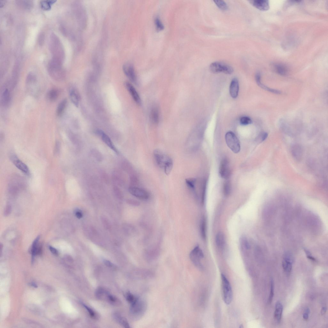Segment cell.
Instances as JSON below:
<instances>
[{
  "label": "cell",
  "instance_id": "2e32d148",
  "mask_svg": "<svg viewBox=\"0 0 328 328\" xmlns=\"http://www.w3.org/2000/svg\"><path fill=\"white\" fill-rule=\"evenodd\" d=\"M249 2L254 7L261 11H267L270 8L269 2L266 0H254Z\"/></svg>",
  "mask_w": 328,
  "mask_h": 328
},
{
  "label": "cell",
  "instance_id": "ffe728a7",
  "mask_svg": "<svg viewBox=\"0 0 328 328\" xmlns=\"http://www.w3.org/2000/svg\"><path fill=\"white\" fill-rule=\"evenodd\" d=\"M150 118L151 121L153 124H158L159 121V112L158 107L154 106L152 107L150 113Z\"/></svg>",
  "mask_w": 328,
  "mask_h": 328
},
{
  "label": "cell",
  "instance_id": "8992f818",
  "mask_svg": "<svg viewBox=\"0 0 328 328\" xmlns=\"http://www.w3.org/2000/svg\"><path fill=\"white\" fill-rule=\"evenodd\" d=\"M38 84V80L35 75L32 73H29L27 77L26 84L30 94L33 96L38 94L39 91Z\"/></svg>",
  "mask_w": 328,
  "mask_h": 328
},
{
  "label": "cell",
  "instance_id": "9a60e30c",
  "mask_svg": "<svg viewBox=\"0 0 328 328\" xmlns=\"http://www.w3.org/2000/svg\"><path fill=\"white\" fill-rule=\"evenodd\" d=\"M125 87L129 92L133 100L138 105H141V100L139 94L134 87L129 82H126L125 84Z\"/></svg>",
  "mask_w": 328,
  "mask_h": 328
},
{
  "label": "cell",
  "instance_id": "52a82bcc",
  "mask_svg": "<svg viewBox=\"0 0 328 328\" xmlns=\"http://www.w3.org/2000/svg\"><path fill=\"white\" fill-rule=\"evenodd\" d=\"M189 257L193 264L200 269H202L201 260L204 258L203 251L198 246H196L191 251Z\"/></svg>",
  "mask_w": 328,
  "mask_h": 328
},
{
  "label": "cell",
  "instance_id": "8fae6325",
  "mask_svg": "<svg viewBox=\"0 0 328 328\" xmlns=\"http://www.w3.org/2000/svg\"><path fill=\"white\" fill-rule=\"evenodd\" d=\"M125 75L133 83L137 84V80L134 66L130 63H126L123 66Z\"/></svg>",
  "mask_w": 328,
  "mask_h": 328
},
{
  "label": "cell",
  "instance_id": "836d02e7",
  "mask_svg": "<svg viewBox=\"0 0 328 328\" xmlns=\"http://www.w3.org/2000/svg\"><path fill=\"white\" fill-rule=\"evenodd\" d=\"M173 166V162L172 159L170 158L167 161L165 166L163 170L166 174L167 175H169L171 172Z\"/></svg>",
  "mask_w": 328,
  "mask_h": 328
},
{
  "label": "cell",
  "instance_id": "6da1fadb",
  "mask_svg": "<svg viewBox=\"0 0 328 328\" xmlns=\"http://www.w3.org/2000/svg\"><path fill=\"white\" fill-rule=\"evenodd\" d=\"M49 48L52 59L62 63L65 56L64 49L60 39L54 33L50 36Z\"/></svg>",
  "mask_w": 328,
  "mask_h": 328
},
{
  "label": "cell",
  "instance_id": "f1b7e54d",
  "mask_svg": "<svg viewBox=\"0 0 328 328\" xmlns=\"http://www.w3.org/2000/svg\"><path fill=\"white\" fill-rule=\"evenodd\" d=\"M67 104V100L65 99L61 101L59 104L56 110V114L58 116H60L63 114Z\"/></svg>",
  "mask_w": 328,
  "mask_h": 328
},
{
  "label": "cell",
  "instance_id": "7bdbcfd3",
  "mask_svg": "<svg viewBox=\"0 0 328 328\" xmlns=\"http://www.w3.org/2000/svg\"><path fill=\"white\" fill-rule=\"evenodd\" d=\"M155 24L158 30H162L164 29V25L161 20L159 17H157L155 19Z\"/></svg>",
  "mask_w": 328,
  "mask_h": 328
},
{
  "label": "cell",
  "instance_id": "680465c9",
  "mask_svg": "<svg viewBox=\"0 0 328 328\" xmlns=\"http://www.w3.org/2000/svg\"><path fill=\"white\" fill-rule=\"evenodd\" d=\"M32 285H33V287H35V288H37V286L36 285V284H35V283H32Z\"/></svg>",
  "mask_w": 328,
  "mask_h": 328
},
{
  "label": "cell",
  "instance_id": "7a4b0ae2",
  "mask_svg": "<svg viewBox=\"0 0 328 328\" xmlns=\"http://www.w3.org/2000/svg\"><path fill=\"white\" fill-rule=\"evenodd\" d=\"M62 63L52 59L49 63L48 70L50 76L56 81H60L64 77Z\"/></svg>",
  "mask_w": 328,
  "mask_h": 328
},
{
  "label": "cell",
  "instance_id": "ac0fdd59",
  "mask_svg": "<svg viewBox=\"0 0 328 328\" xmlns=\"http://www.w3.org/2000/svg\"><path fill=\"white\" fill-rule=\"evenodd\" d=\"M239 90L238 81L236 78H234L232 80L229 87V93L233 99L238 97Z\"/></svg>",
  "mask_w": 328,
  "mask_h": 328
},
{
  "label": "cell",
  "instance_id": "816d5d0a",
  "mask_svg": "<svg viewBox=\"0 0 328 328\" xmlns=\"http://www.w3.org/2000/svg\"><path fill=\"white\" fill-rule=\"evenodd\" d=\"M49 249L51 253H52L53 254L56 256L58 255L59 253L58 250L52 247V246H49Z\"/></svg>",
  "mask_w": 328,
  "mask_h": 328
},
{
  "label": "cell",
  "instance_id": "f6af8a7d",
  "mask_svg": "<svg viewBox=\"0 0 328 328\" xmlns=\"http://www.w3.org/2000/svg\"><path fill=\"white\" fill-rule=\"evenodd\" d=\"M114 191L116 196L120 199H121L123 198L122 193L119 188L116 186L114 187Z\"/></svg>",
  "mask_w": 328,
  "mask_h": 328
},
{
  "label": "cell",
  "instance_id": "5bb4252c",
  "mask_svg": "<svg viewBox=\"0 0 328 328\" xmlns=\"http://www.w3.org/2000/svg\"><path fill=\"white\" fill-rule=\"evenodd\" d=\"M96 133L97 135L101 137L102 141L111 150L116 153H118L110 138L103 131L98 129L96 131Z\"/></svg>",
  "mask_w": 328,
  "mask_h": 328
},
{
  "label": "cell",
  "instance_id": "ee69618b",
  "mask_svg": "<svg viewBox=\"0 0 328 328\" xmlns=\"http://www.w3.org/2000/svg\"><path fill=\"white\" fill-rule=\"evenodd\" d=\"M81 302V304L82 305H83V307L85 308L87 310V311H88V312H89V314L90 316L91 317L93 318H96V314H95V312L93 311V310H92L90 308L86 305L84 303H83V302Z\"/></svg>",
  "mask_w": 328,
  "mask_h": 328
},
{
  "label": "cell",
  "instance_id": "6f0895ef",
  "mask_svg": "<svg viewBox=\"0 0 328 328\" xmlns=\"http://www.w3.org/2000/svg\"><path fill=\"white\" fill-rule=\"evenodd\" d=\"M6 1H0V7H2L6 3Z\"/></svg>",
  "mask_w": 328,
  "mask_h": 328
},
{
  "label": "cell",
  "instance_id": "3957f363",
  "mask_svg": "<svg viewBox=\"0 0 328 328\" xmlns=\"http://www.w3.org/2000/svg\"><path fill=\"white\" fill-rule=\"evenodd\" d=\"M222 291L223 300L227 305L229 304L232 300L233 292L229 281L223 274H221Z\"/></svg>",
  "mask_w": 328,
  "mask_h": 328
},
{
  "label": "cell",
  "instance_id": "d590c367",
  "mask_svg": "<svg viewBox=\"0 0 328 328\" xmlns=\"http://www.w3.org/2000/svg\"><path fill=\"white\" fill-rule=\"evenodd\" d=\"M91 153L92 156L97 161L101 162L103 159V157L98 150L96 149L92 150L91 151Z\"/></svg>",
  "mask_w": 328,
  "mask_h": 328
},
{
  "label": "cell",
  "instance_id": "681fc988",
  "mask_svg": "<svg viewBox=\"0 0 328 328\" xmlns=\"http://www.w3.org/2000/svg\"><path fill=\"white\" fill-rule=\"evenodd\" d=\"M104 264L108 267L111 268H115L116 266L110 261L109 260H103Z\"/></svg>",
  "mask_w": 328,
  "mask_h": 328
},
{
  "label": "cell",
  "instance_id": "cb8c5ba5",
  "mask_svg": "<svg viewBox=\"0 0 328 328\" xmlns=\"http://www.w3.org/2000/svg\"><path fill=\"white\" fill-rule=\"evenodd\" d=\"M109 294L110 293L108 292L101 287L97 289L95 292L96 298L100 300H106L107 301Z\"/></svg>",
  "mask_w": 328,
  "mask_h": 328
},
{
  "label": "cell",
  "instance_id": "ba28073f",
  "mask_svg": "<svg viewBox=\"0 0 328 328\" xmlns=\"http://www.w3.org/2000/svg\"><path fill=\"white\" fill-rule=\"evenodd\" d=\"M128 190L132 195L143 200H147L150 197L149 193L144 189L131 186Z\"/></svg>",
  "mask_w": 328,
  "mask_h": 328
},
{
  "label": "cell",
  "instance_id": "bcb514c9",
  "mask_svg": "<svg viewBox=\"0 0 328 328\" xmlns=\"http://www.w3.org/2000/svg\"><path fill=\"white\" fill-rule=\"evenodd\" d=\"M127 202L128 204L134 206H138L140 204L139 202L134 200L128 199L127 201Z\"/></svg>",
  "mask_w": 328,
  "mask_h": 328
},
{
  "label": "cell",
  "instance_id": "5b68a950",
  "mask_svg": "<svg viewBox=\"0 0 328 328\" xmlns=\"http://www.w3.org/2000/svg\"><path fill=\"white\" fill-rule=\"evenodd\" d=\"M225 140L228 147L233 152L238 153L240 150V142L234 133L229 131L225 135Z\"/></svg>",
  "mask_w": 328,
  "mask_h": 328
},
{
  "label": "cell",
  "instance_id": "277c9868",
  "mask_svg": "<svg viewBox=\"0 0 328 328\" xmlns=\"http://www.w3.org/2000/svg\"><path fill=\"white\" fill-rule=\"evenodd\" d=\"M210 69L212 73L218 74L223 73L230 74L233 73L234 69L232 66L222 62H215L210 66Z\"/></svg>",
  "mask_w": 328,
  "mask_h": 328
},
{
  "label": "cell",
  "instance_id": "e575fe53",
  "mask_svg": "<svg viewBox=\"0 0 328 328\" xmlns=\"http://www.w3.org/2000/svg\"><path fill=\"white\" fill-rule=\"evenodd\" d=\"M241 248L244 251H248L250 248V245L247 238H241L240 240Z\"/></svg>",
  "mask_w": 328,
  "mask_h": 328
},
{
  "label": "cell",
  "instance_id": "83f0119b",
  "mask_svg": "<svg viewBox=\"0 0 328 328\" xmlns=\"http://www.w3.org/2000/svg\"><path fill=\"white\" fill-rule=\"evenodd\" d=\"M70 96L73 103L76 107H78L79 105V98L77 92L74 90H71L70 91Z\"/></svg>",
  "mask_w": 328,
  "mask_h": 328
},
{
  "label": "cell",
  "instance_id": "9c48e42d",
  "mask_svg": "<svg viewBox=\"0 0 328 328\" xmlns=\"http://www.w3.org/2000/svg\"><path fill=\"white\" fill-rule=\"evenodd\" d=\"M294 260L293 256L290 253L286 252L284 254L282 265L283 270L287 275L289 276L291 274Z\"/></svg>",
  "mask_w": 328,
  "mask_h": 328
},
{
  "label": "cell",
  "instance_id": "44dd1931",
  "mask_svg": "<svg viewBox=\"0 0 328 328\" xmlns=\"http://www.w3.org/2000/svg\"><path fill=\"white\" fill-rule=\"evenodd\" d=\"M114 320L118 323L126 328L130 327L129 323L124 317H122L118 313L114 312L112 314Z\"/></svg>",
  "mask_w": 328,
  "mask_h": 328
},
{
  "label": "cell",
  "instance_id": "d6986e66",
  "mask_svg": "<svg viewBox=\"0 0 328 328\" xmlns=\"http://www.w3.org/2000/svg\"><path fill=\"white\" fill-rule=\"evenodd\" d=\"M255 79L256 83H257V85L260 87L261 88L273 93L279 94H280L282 93V92L281 91L271 89L262 84L261 82V76L259 73L258 72L256 74Z\"/></svg>",
  "mask_w": 328,
  "mask_h": 328
},
{
  "label": "cell",
  "instance_id": "1f68e13d",
  "mask_svg": "<svg viewBox=\"0 0 328 328\" xmlns=\"http://www.w3.org/2000/svg\"><path fill=\"white\" fill-rule=\"evenodd\" d=\"M58 95V91L57 90L53 89L49 91L48 96L50 101H55L57 99Z\"/></svg>",
  "mask_w": 328,
  "mask_h": 328
},
{
  "label": "cell",
  "instance_id": "4dcf8cb0",
  "mask_svg": "<svg viewBox=\"0 0 328 328\" xmlns=\"http://www.w3.org/2000/svg\"><path fill=\"white\" fill-rule=\"evenodd\" d=\"M275 69L277 73L281 75H285L288 73V68L285 66L283 65H276Z\"/></svg>",
  "mask_w": 328,
  "mask_h": 328
},
{
  "label": "cell",
  "instance_id": "d4e9b609",
  "mask_svg": "<svg viewBox=\"0 0 328 328\" xmlns=\"http://www.w3.org/2000/svg\"><path fill=\"white\" fill-rule=\"evenodd\" d=\"M215 243L218 248H222L224 247L226 241L225 236L222 233L219 232L216 234Z\"/></svg>",
  "mask_w": 328,
  "mask_h": 328
},
{
  "label": "cell",
  "instance_id": "74e56055",
  "mask_svg": "<svg viewBox=\"0 0 328 328\" xmlns=\"http://www.w3.org/2000/svg\"><path fill=\"white\" fill-rule=\"evenodd\" d=\"M252 120L250 117L248 116L242 117L240 119V124L242 125H248L252 124Z\"/></svg>",
  "mask_w": 328,
  "mask_h": 328
},
{
  "label": "cell",
  "instance_id": "484cf974",
  "mask_svg": "<svg viewBox=\"0 0 328 328\" xmlns=\"http://www.w3.org/2000/svg\"><path fill=\"white\" fill-rule=\"evenodd\" d=\"M16 3L19 7L25 9H31L33 6V2L32 1H17Z\"/></svg>",
  "mask_w": 328,
  "mask_h": 328
},
{
  "label": "cell",
  "instance_id": "7dc6e473",
  "mask_svg": "<svg viewBox=\"0 0 328 328\" xmlns=\"http://www.w3.org/2000/svg\"><path fill=\"white\" fill-rule=\"evenodd\" d=\"M11 207L10 205H8L5 210L4 215L5 216H7L10 214L11 212Z\"/></svg>",
  "mask_w": 328,
  "mask_h": 328
},
{
  "label": "cell",
  "instance_id": "7402d4cb",
  "mask_svg": "<svg viewBox=\"0 0 328 328\" xmlns=\"http://www.w3.org/2000/svg\"><path fill=\"white\" fill-rule=\"evenodd\" d=\"M10 101V94L9 90L7 88L4 90L2 94L1 99L2 105L4 107H6L9 105Z\"/></svg>",
  "mask_w": 328,
  "mask_h": 328
},
{
  "label": "cell",
  "instance_id": "9f6ffc18",
  "mask_svg": "<svg viewBox=\"0 0 328 328\" xmlns=\"http://www.w3.org/2000/svg\"><path fill=\"white\" fill-rule=\"evenodd\" d=\"M327 310L326 308V307H323L321 310V314L322 315H324L325 313Z\"/></svg>",
  "mask_w": 328,
  "mask_h": 328
},
{
  "label": "cell",
  "instance_id": "4316f807",
  "mask_svg": "<svg viewBox=\"0 0 328 328\" xmlns=\"http://www.w3.org/2000/svg\"><path fill=\"white\" fill-rule=\"evenodd\" d=\"M207 223L206 218L203 217L201 220L200 225V231L201 237L203 239H206L207 235Z\"/></svg>",
  "mask_w": 328,
  "mask_h": 328
},
{
  "label": "cell",
  "instance_id": "f546056e",
  "mask_svg": "<svg viewBox=\"0 0 328 328\" xmlns=\"http://www.w3.org/2000/svg\"><path fill=\"white\" fill-rule=\"evenodd\" d=\"M120 172L115 171L112 174V178L114 181L118 184L122 185L123 183V178Z\"/></svg>",
  "mask_w": 328,
  "mask_h": 328
},
{
  "label": "cell",
  "instance_id": "db71d44e",
  "mask_svg": "<svg viewBox=\"0 0 328 328\" xmlns=\"http://www.w3.org/2000/svg\"><path fill=\"white\" fill-rule=\"evenodd\" d=\"M268 136V134L267 133H264L263 134H261L260 136V137L261 141H264L266 138H267Z\"/></svg>",
  "mask_w": 328,
  "mask_h": 328
},
{
  "label": "cell",
  "instance_id": "ab89813d",
  "mask_svg": "<svg viewBox=\"0 0 328 328\" xmlns=\"http://www.w3.org/2000/svg\"><path fill=\"white\" fill-rule=\"evenodd\" d=\"M231 187L230 182L229 181L225 182L223 187V192L225 196H228L230 194Z\"/></svg>",
  "mask_w": 328,
  "mask_h": 328
},
{
  "label": "cell",
  "instance_id": "11a10c76",
  "mask_svg": "<svg viewBox=\"0 0 328 328\" xmlns=\"http://www.w3.org/2000/svg\"><path fill=\"white\" fill-rule=\"evenodd\" d=\"M310 314L308 312L305 311L304 314H303V318L305 320H307L308 319L309 315Z\"/></svg>",
  "mask_w": 328,
  "mask_h": 328
},
{
  "label": "cell",
  "instance_id": "7c38bea8",
  "mask_svg": "<svg viewBox=\"0 0 328 328\" xmlns=\"http://www.w3.org/2000/svg\"><path fill=\"white\" fill-rule=\"evenodd\" d=\"M219 174L222 178L227 179L230 176L231 171L229 164L226 159H224L220 163L219 168Z\"/></svg>",
  "mask_w": 328,
  "mask_h": 328
},
{
  "label": "cell",
  "instance_id": "f907efd6",
  "mask_svg": "<svg viewBox=\"0 0 328 328\" xmlns=\"http://www.w3.org/2000/svg\"><path fill=\"white\" fill-rule=\"evenodd\" d=\"M304 251L306 254L307 258H308L310 260H311L312 261H316V259L313 257H312L311 253L308 250L305 249Z\"/></svg>",
  "mask_w": 328,
  "mask_h": 328
},
{
  "label": "cell",
  "instance_id": "f35d334b",
  "mask_svg": "<svg viewBox=\"0 0 328 328\" xmlns=\"http://www.w3.org/2000/svg\"><path fill=\"white\" fill-rule=\"evenodd\" d=\"M126 298L127 301L131 304L134 303L138 299V298L129 292V293H127L126 295Z\"/></svg>",
  "mask_w": 328,
  "mask_h": 328
},
{
  "label": "cell",
  "instance_id": "b9f144b4",
  "mask_svg": "<svg viewBox=\"0 0 328 328\" xmlns=\"http://www.w3.org/2000/svg\"><path fill=\"white\" fill-rule=\"evenodd\" d=\"M196 182V179L194 178L187 179L186 180V182L188 186L192 189H194Z\"/></svg>",
  "mask_w": 328,
  "mask_h": 328
},
{
  "label": "cell",
  "instance_id": "c3c4849f",
  "mask_svg": "<svg viewBox=\"0 0 328 328\" xmlns=\"http://www.w3.org/2000/svg\"><path fill=\"white\" fill-rule=\"evenodd\" d=\"M45 39V35L43 33H40L38 38V42L39 44L42 46L43 44Z\"/></svg>",
  "mask_w": 328,
  "mask_h": 328
},
{
  "label": "cell",
  "instance_id": "60d3db41",
  "mask_svg": "<svg viewBox=\"0 0 328 328\" xmlns=\"http://www.w3.org/2000/svg\"><path fill=\"white\" fill-rule=\"evenodd\" d=\"M274 294V283L273 279H271L270 281V296L268 299L269 304L271 303L273 301Z\"/></svg>",
  "mask_w": 328,
  "mask_h": 328
},
{
  "label": "cell",
  "instance_id": "4fadbf2b",
  "mask_svg": "<svg viewBox=\"0 0 328 328\" xmlns=\"http://www.w3.org/2000/svg\"><path fill=\"white\" fill-rule=\"evenodd\" d=\"M10 159L13 162L14 165L20 171L27 175L30 174L29 169L27 166L15 155L10 156Z\"/></svg>",
  "mask_w": 328,
  "mask_h": 328
},
{
  "label": "cell",
  "instance_id": "603a6c76",
  "mask_svg": "<svg viewBox=\"0 0 328 328\" xmlns=\"http://www.w3.org/2000/svg\"><path fill=\"white\" fill-rule=\"evenodd\" d=\"M283 310V307L279 301L276 302L274 313V318L276 321L280 323Z\"/></svg>",
  "mask_w": 328,
  "mask_h": 328
},
{
  "label": "cell",
  "instance_id": "f5cc1de1",
  "mask_svg": "<svg viewBox=\"0 0 328 328\" xmlns=\"http://www.w3.org/2000/svg\"><path fill=\"white\" fill-rule=\"evenodd\" d=\"M75 214L76 217L79 219H81L83 217V214L80 210H76Z\"/></svg>",
  "mask_w": 328,
  "mask_h": 328
},
{
  "label": "cell",
  "instance_id": "30bf717a",
  "mask_svg": "<svg viewBox=\"0 0 328 328\" xmlns=\"http://www.w3.org/2000/svg\"><path fill=\"white\" fill-rule=\"evenodd\" d=\"M153 155L154 158L157 166L163 169L171 158L159 150H156L154 151Z\"/></svg>",
  "mask_w": 328,
  "mask_h": 328
},
{
  "label": "cell",
  "instance_id": "d6a6232c",
  "mask_svg": "<svg viewBox=\"0 0 328 328\" xmlns=\"http://www.w3.org/2000/svg\"><path fill=\"white\" fill-rule=\"evenodd\" d=\"M56 2L55 0H49V1H42L40 2L41 8L46 10H49L51 8V5Z\"/></svg>",
  "mask_w": 328,
  "mask_h": 328
},
{
  "label": "cell",
  "instance_id": "8d00e7d4",
  "mask_svg": "<svg viewBox=\"0 0 328 328\" xmlns=\"http://www.w3.org/2000/svg\"><path fill=\"white\" fill-rule=\"evenodd\" d=\"M217 6L220 9L225 11L228 9L227 4L223 1H213Z\"/></svg>",
  "mask_w": 328,
  "mask_h": 328
},
{
  "label": "cell",
  "instance_id": "e0dca14e",
  "mask_svg": "<svg viewBox=\"0 0 328 328\" xmlns=\"http://www.w3.org/2000/svg\"><path fill=\"white\" fill-rule=\"evenodd\" d=\"M145 306L143 302L138 298L134 303L131 304V312L133 314L135 315L140 314L144 310Z\"/></svg>",
  "mask_w": 328,
  "mask_h": 328
}]
</instances>
